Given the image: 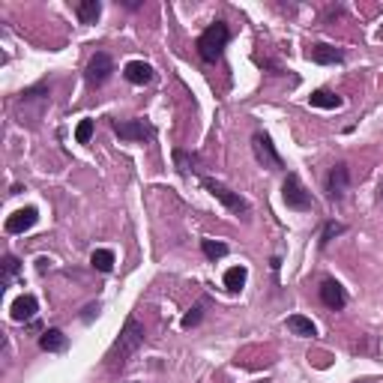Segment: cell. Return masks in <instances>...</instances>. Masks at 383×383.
Returning a JSON list of instances; mask_svg holds the SVG:
<instances>
[{
	"label": "cell",
	"mask_w": 383,
	"mask_h": 383,
	"mask_svg": "<svg viewBox=\"0 0 383 383\" xmlns=\"http://www.w3.org/2000/svg\"><path fill=\"white\" fill-rule=\"evenodd\" d=\"M141 344H144V326L135 321V317H129L123 326V333H120V339L114 342L111 353H108V371H120L126 366V359H129Z\"/></svg>",
	"instance_id": "1"
},
{
	"label": "cell",
	"mask_w": 383,
	"mask_h": 383,
	"mask_svg": "<svg viewBox=\"0 0 383 383\" xmlns=\"http://www.w3.org/2000/svg\"><path fill=\"white\" fill-rule=\"evenodd\" d=\"M227 39H231V33H227V24H225V21L209 24L207 30L198 36V54H200V60L216 63L218 57H222Z\"/></svg>",
	"instance_id": "2"
},
{
	"label": "cell",
	"mask_w": 383,
	"mask_h": 383,
	"mask_svg": "<svg viewBox=\"0 0 383 383\" xmlns=\"http://www.w3.org/2000/svg\"><path fill=\"white\" fill-rule=\"evenodd\" d=\"M45 105H48V87H30L24 90L21 99H18V123H36L45 111Z\"/></svg>",
	"instance_id": "3"
},
{
	"label": "cell",
	"mask_w": 383,
	"mask_h": 383,
	"mask_svg": "<svg viewBox=\"0 0 383 383\" xmlns=\"http://www.w3.org/2000/svg\"><path fill=\"white\" fill-rule=\"evenodd\" d=\"M204 189H207L216 200H222V204H225L227 209H231V213H236V216H249V209H252V207H249V200L240 198L236 192H231L225 183H218V180H213V177H204Z\"/></svg>",
	"instance_id": "4"
},
{
	"label": "cell",
	"mask_w": 383,
	"mask_h": 383,
	"mask_svg": "<svg viewBox=\"0 0 383 383\" xmlns=\"http://www.w3.org/2000/svg\"><path fill=\"white\" fill-rule=\"evenodd\" d=\"M252 150H254V159H258L263 168H270V171H281V168H285V162H281L276 147H272V141H270L267 132H254L252 135Z\"/></svg>",
	"instance_id": "5"
},
{
	"label": "cell",
	"mask_w": 383,
	"mask_h": 383,
	"mask_svg": "<svg viewBox=\"0 0 383 383\" xmlns=\"http://www.w3.org/2000/svg\"><path fill=\"white\" fill-rule=\"evenodd\" d=\"M111 72H114V60L108 57L105 51H96L93 57H90V63H87L84 78H87V84H90V87H102L105 81L111 78Z\"/></svg>",
	"instance_id": "6"
},
{
	"label": "cell",
	"mask_w": 383,
	"mask_h": 383,
	"mask_svg": "<svg viewBox=\"0 0 383 383\" xmlns=\"http://www.w3.org/2000/svg\"><path fill=\"white\" fill-rule=\"evenodd\" d=\"M281 198H285V204L290 209H308V207H312V195H308L306 186L299 183L297 174H288L285 186H281Z\"/></svg>",
	"instance_id": "7"
},
{
	"label": "cell",
	"mask_w": 383,
	"mask_h": 383,
	"mask_svg": "<svg viewBox=\"0 0 383 383\" xmlns=\"http://www.w3.org/2000/svg\"><path fill=\"white\" fill-rule=\"evenodd\" d=\"M317 294H321V303L326 308H333V312H342V308L348 306V294H344V288L335 279H324L321 288H317Z\"/></svg>",
	"instance_id": "8"
},
{
	"label": "cell",
	"mask_w": 383,
	"mask_h": 383,
	"mask_svg": "<svg viewBox=\"0 0 383 383\" xmlns=\"http://www.w3.org/2000/svg\"><path fill=\"white\" fill-rule=\"evenodd\" d=\"M111 126L123 141H150L153 138V126H147L144 120H114Z\"/></svg>",
	"instance_id": "9"
},
{
	"label": "cell",
	"mask_w": 383,
	"mask_h": 383,
	"mask_svg": "<svg viewBox=\"0 0 383 383\" xmlns=\"http://www.w3.org/2000/svg\"><path fill=\"white\" fill-rule=\"evenodd\" d=\"M348 186H351V171L344 162H339V165L330 171V177H326V195H330V200H342Z\"/></svg>",
	"instance_id": "10"
},
{
	"label": "cell",
	"mask_w": 383,
	"mask_h": 383,
	"mask_svg": "<svg viewBox=\"0 0 383 383\" xmlns=\"http://www.w3.org/2000/svg\"><path fill=\"white\" fill-rule=\"evenodd\" d=\"M36 222H39V209L24 207V209H15V213L6 218V231L9 234H24V231H30Z\"/></svg>",
	"instance_id": "11"
},
{
	"label": "cell",
	"mask_w": 383,
	"mask_h": 383,
	"mask_svg": "<svg viewBox=\"0 0 383 383\" xmlns=\"http://www.w3.org/2000/svg\"><path fill=\"white\" fill-rule=\"evenodd\" d=\"M36 312H39V299H36L33 294H24V297H18L12 303V321H18V324L33 321Z\"/></svg>",
	"instance_id": "12"
},
{
	"label": "cell",
	"mask_w": 383,
	"mask_h": 383,
	"mask_svg": "<svg viewBox=\"0 0 383 383\" xmlns=\"http://www.w3.org/2000/svg\"><path fill=\"white\" fill-rule=\"evenodd\" d=\"M123 75L129 84H150L153 81V66L150 63H144V60H129L126 63V69H123Z\"/></svg>",
	"instance_id": "13"
},
{
	"label": "cell",
	"mask_w": 383,
	"mask_h": 383,
	"mask_svg": "<svg viewBox=\"0 0 383 383\" xmlns=\"http://www.w3.org/2000/svg\"><path fill=\"white\" fill-rule=\"evenodd\" d=\"M308 60L330 66V63H342L344 54L339 48H333V45H326V42H317V45H312V48H308Z\"/></svg>",
	"instance_id": "14"
},
{
	"label": "cell",
	"mask_w": 383,
	"mask_h": 383,
	"mask_svg": "<svg viewBox=\"0 0 383 383\" xmlns=\"http://www.w3.org/2000/svg\"><path fill=\"white\" fill-rule=\"evenodd\" d=\"M66 335H63V330H45L39 335V348L42 351H48V353H60V351H66Z\"/></svg>",
	"instance_id": "15"
},
{
	"label": "cell",
	"mask_w": 383,
	"mask_h": 383,
	"mask_svg": "<svg viewBox=\"0 0 383 383\" xmlns=\"http://www.w3.org/2000/svg\"><path fill=\"white\" fill-rule=\"evenodd\" d=\"M75 12L81 18V24H96L99 15H102V3H99V0H81L75 6Z\"/></svg>",
	"instance_id": "16"
},
{
	"label": "cell",
	"mask_w": 383,
	"mask_h": 383,
	"mask_svg": "<svg viewBox=\"0 0 383 383\" xmlns=\"http://www.w3.org/2000/svg\"><path fill=\"white\" fill-rule=\"evenodd\" d=\"M288 330L294 333V335H303V339H312V335L317 333L315 324L308 321V317H303V315H290L288 317Z\"/></svg>",
	"instance_id": "17"
},
{
	"label": "cell",
	"mask_w": 383,
	"mask_h": 383,
	"mask_svg": "<svg viewBox=\"0 0 383 383\" xmlns=\"http://www.w3.org/2000/svg\"><path fill=\"white\" fill-rule=\"evenodd\" d=\"M308 102L315 108H342V96L330 93V90H315V93L308 96Z\"/></svg>",
	"instance_id": "18"
},
{
	"label": "cell",
	"mask_w": 383,
	"mask_h": 383,
	"mask_svg": "<svg viewBox=\"0 0 383 383\" xmlns=\"http://www.w3.org/2000/svg\"><path fill=\"white\" fill-rule=\"evenodd\" d=\"M245 279H249V270H245V267H231V270L225 272V288L236 294V290H243Z\"/></svg>",
	"instance_id": "19"
},
{
	"label": "cell",
	"mask_w": 383,
	"mask_h": 383,
	"mask_svg": "<svg viewBox=\"0 0 383 383\" xmlns=\"http://www.w3.org/2000/svg\"><path fill=\"white\" fill-rule=\"evenodd\" d=\"M90 263H93V270H99V272H111L114 270V252L111 249H96Z\"/></svg>",
	"instance_id": "20"
},
{
	"label": "cell",
	"mask_w": 383,
	"mask_h": 383,
	"mask_svg": "<svg viewBox=\"0 0 383 383\" xmlns=\"http://www.w3.org/2000/svg\"><path fill=\"white\" fill-rule=\"evenodd\" d=\"M195 156H192V153H183V150H174V165H177V171L180 174H192V171H195Z\"/></svg>",
	"instance_id": "21"
},
{
	"label": "cell",
	"mask_w": 383,
	"mask_h": 383,
	"mask_svg": "<svg viewBox=\"0 0 383 383\" xmlns=\"http://www.w3.org/2000/svg\"><path fill=\"white\" fill-rule=\"evenodd\" d=\"M200 249H204V254L209 261H218V258H225V254H227V245L216 243V240H204V243H200Z\"/></svg>",
	"instance_id": "22"
},
{
	"label": "cell",
	"mask_w": 383,
	"mask_h": 383,
	"mask_svg": "<svg viewBox=\"0 0 383 383\" xmlns=\"http://www.w3.org/2000/svg\"><path fill=\"white\" fill-rule=\"evenodd\" d=\"M339 234H344V225H339V222H326L324 234H321V245H324V249H326V245H330V240H335Z\"/></svg>",
	"instance_id": "23"
},
{
	"label": "cell",
	"mask_w": 383,
	"mask_h": 383,
	"mask_svg": "<svg viewBox=\"0 0 383 383\" xmlns=\"http://www.w3.org/2000/svg\"><path fill=\"white\" fill-rule=\"evenodd\" d=\"M90 138H93V120H81L78 129H75V141L78 144H90Z\"/></svg>",
	"instance_id": "24"
},
{
	"label": "cell",
	"mask_w": 383,
	"mask_h": 383,
	"mask_svg": "<svg viewBox=\"0 0 383 383\" xmlns=\"http://www.w3.org/2000/svg\"><path fill=\"white\" fill-rule=\"evenodd\" d=\"M15 272H18V258H15V254H6V258H3V285L15 276Z\"/></svg>",
	"instance_id": "25"
},
{
	"label": "cell",
	"mask_w": 383,
	"mask_h": 383,
	"mask_svg": "<svg viewBox=\"0 0 383 383\" xmlns=\"http://www.w3.org/2000/svg\"><path fill=\"white\" fill-rule=\"evenodd\" d=\"M200 312H204V303H198V306L183 317V326H186V330H189V326H198V324H200Z\"/></svg>",
	"instance_id": "26"
},
{
	"label": "cell",
	"mask_w": 383,
	"mask_h": 383,
	"mask_svg": "<svg viewBox=\"0 0 383 383\" xmlns=\"http://www.w3.org/2000/svg\"><path fill=\"white\" fill-rule=\"evenodd\" d=\"M380 200H383V186H380Z\"/></svg>",
	"instance_id": "27"
}]
</instances>
